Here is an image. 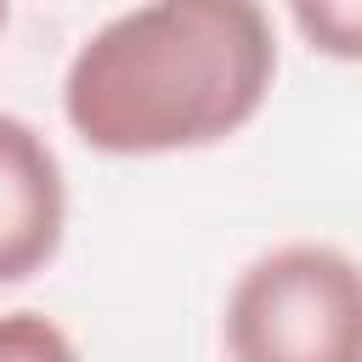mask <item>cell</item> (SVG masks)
I'll list each match as a JSON object with an SVG mask.
<instances>
[{
  "label": "cell",
  "instance_id": "6",
  "mask_svg": "<svg viewBox=\"0 0 362 362\" xmlns=\"http://www.w3.org/2000/svg\"><path fill=\"white\" fill-rule=\"evenodd\" d=\"M6 23H11V0H0V34H6Z\"/></svg>",
  "mask_w": 362,
  "mask_h": 362
},
{
  "label": "cell",
  "instance_id": "2",
  "mask_svg": "<svg viewBox=\"0 0 362 362\" xmlns=\"http://www.w3.org/2000/svg\"><path fill=\"white\" fill-rule=\"evenodd\" d=\"M226 362H362V260L294 238L255 255L221 305Z\"/></svg>",
  "mask_w": 362,
  "mask_h": 362
},
{
  "label": "cell",
  "instance_id": "1",
  "mask_svg": "<svg viewBox=\"0 0 362 362\" xmlns=\"http://www.w3.org/2000/svg\"><path fill=\"white\" fill-rule=\"evenodd\" d=\"M277 85L260 0H141L107 17L62 74L68 130L107 158H170L249 130Z\"/></svg>",
  "mask_w": 362,
  "mask_h": 362
},
{
  "label": "cell",
  "instance_id": "5",
  "mask_svg": "<svg viewBox=\"0 0 362 362\" xmlns=\"http://www.w3.org/2000/svg\"><path fill=\"white\" fill-rule=\"evenodd\" d=\"M0 362H79V345L45 311H0Z\"/></svg>",
  "mask_w": 362,
  "mask_h": 362
},
{
  "label": "cell",
  "instance_id": "3",
  "mask_svg": "<svg viewBox=\"0 0 362 362\" xmlns=\"http://www.w3.org/2000/svg\"><path fill=\"white\" fill-rule=\"evenodd\" d=\"M68 232V175L57 147L17 113H0V288L45 272Z\"/></svg>",
  "mask_w": 362,
  "mask_h": 362
},
{
  "label": "cell",
  "instance_id": "4",
  "mask_svg": "<svg viewBox=\"0 0 362 362\" xmlns=\"http://www.w3.org/2000/svg\"><path fill=\"white\" fill-rule=\"evenodd\" d=\"M294 34L345 68H362V0H283Z\"/></svg>",
  "mask_w": 362,
  "mask_h": 362
}]
</instances>
